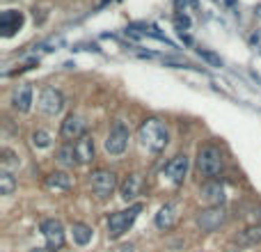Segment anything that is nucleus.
Segmentation results:
<instances>
[{"label": "nucleus", "instance_id": "f257e3e1", "mask_svg": "<svg viewBox=\"0 0 261 252\" xmlns=\"http://www.w3.org/2000/svg\"><path fill=\"white\" fill-rule=\"evenodd\" d=\"M138 140H140V144H142L144 149H149L151 154H161L163 149L167 147V142H170V131H167V126L163 124L161 119L149 117L140 124Z\"/></svg>", "mask_w": 261, "mask_h": 252}, {"label": "nucleus", "instance_id": "f03ea898", "mask_svg": "<svg viewBox=\"0 0 261 252\" xmlns=\"http://www.w3.org/2000/svg\"><path fill=\"white\" fill-rule=\"evenodd\" d=\"M225 167V158H222V152L216 147V144H204L197 152V172L206 179H216L218 174Z\"/></svg>", "mask_w": 261, "mask_h": 252}, {"label": "nucleus", "instance_id": "7ed1b4c3", "mask_svg": "<svg viewBox=\"0 0 261 252\" xmlns=\"http://www.w3.org/2000/svg\"><path fill=\"white\" fill-rule=\"evenodd\" d=\"M142 211V204H133L128 209H122V211H115L113 216L108 218V236L110 239H119L124 232H128V227L135 222V218Z\"/></svg>", "mask_w": 261, "mask_h": 252}, {"label": "nucleus", "instance_id": "20e7f679", "mask_svg": "<svg viewBox=\"0 0 261 252\" xmlns=\"http://www.w3.org/2000/svg\"><path fill=\"white\" fill-rule=\"evenodd\" d=\"M90 186H92V190H94L96 197L108 199L110 195L117 190V186H119L117 172L106 170V167H99V170H94L90 174Z\"/></svg>", "mask_w": 261, "mask_h": 252}, {"label": "nucleus", "instance_id": "39448f33", "mask_svg": "<svg viewBox=\"0 0 261 252\" xmlns=\"http://www.w3.org/2000/svg\"><path fill=\"white\" fill-rule=\"evenodd\" d=\"M128 129L124 126L122 122H115L113 129H110L108 138H106V152L110 154V156H122L124 152H126L128 147Z\"/></svg>", "mask_w": 261, "mask_h": 252}, {"label": "nucleus", "instance_id": "423d86ee", "mask_svg": "<svg viewBox=\"0 0 261 252\" xmlns=\"http://www.w3.org/2000/svg\"><path fill=\"white\" fill-rule=\"evenodd\" d=\"M64 108V94L58 90V87H44L39 94V110L44 115H50V117H55V115H60Z\"/></svg>", "mask_w": 261, "mask_h": 252}, {"label": "nucleus", "instance_id": "0eeeda50", "mask_svg": "<svg viewBox=\"0 0 261 252\" xmlns=\"http://www.w3.org/2000/svg\"><path fill=\"white\" fill-rule=\"evenodd\" d=\"M227 222V211L225 207H208L199 211L197 216V227L202 232H216Z\"/></svg>", "mask_w": 261, "mask_h": 252}, {"label": "nucleus", "instance_id": "6e6552de", "mask_svg": "<svg viewBox=\"0 0 261 252\" xmlns=\"http://www.w3.org/2000/svg\"><path fill=\"white\" fill-rule=\"evenodd\" d=\"M41 234H44L48 250H60L64 245V227L55 218H48V220L41 222Z\"/></svg>", "mask_w": 261, "mask_h": 252}, {"label": "nucleus", "instance_id": "1a4fd4ad", "mask_svg": "<svg viewBox=\"0 0 261 252\" xmlns=\"http://www.w3.org/2000/svg\"><path fill=\"white\" fill-rule=\"evenodd\" d=\"M188 165H190L188 156H186V154H176L174 158H170V161L165 163L163 177H167L172 184H181V181L186 179V174H188Z\"/></svg>", "mask_w": 261, "mask_h": 252}, {"label": "nucleus", "instance_id": "9d476101", "mask_svg": "<svg viewBox=\"0 0 261 252\" xmlns=\"http://www.w3.org/2000/svg\"><path fill=\"white\" fill-rule=\"evenodd\" d=\"M64 140H81L83 135H87V122L81 117V115H67L62 122V129H60Z\"/></svg>", "mask_w": 261, "mask_h": 252}, {"label": "nucleus", "instance_id": "9b49d317", "mask_svg": "<svg viewBox=\"0 0 261 252\" xmlns=\"http://www.w3.org/2000/svg\"><path fill=\"white\" fill-rule=\"evenodd\" d=\"M199 195H202V199L208 204V207H222V204H225V197H227L225 186L216 179H208L206 184L199 188Z\"/></svg>", "mask_w": 261, "mask_h": 252}, {"label": "nucleus", "instance_id": "f8f14e48", "mask_svg": "<svg viewBox=\"0 0 261 252\" xmlns=\"http://www.w3.org/2000/svg\"><path fill=\"white\" fill-rule=\"evenodd\" d=\"M12 106L18 113H28V110H30V106H32V85L30 83H21V85L14 87Z\"/></svg>", "mask_w": 261, "mask_h": 252}, {"label": "nucleus", "instance_id": "ddd939ff", "mask_svg": "<svg viewBox=\"0 0 261 252\" xmlns=\"http://www.w3.org/2000/svg\"><path fill=\"white\" fill-rule=\"evenodd\" d=\"M23 26V14L16 12V9H7L0 16V30H3V37H14Z\"/></svg>", "mask_w": 261, "mask_h": 252}, {"label": "nucleus", "instance_id": "4468645a", "mask_svg": "<svg viewBox=\"0 0 261 252\" xmlns=\"http://www.w3.org/2000/svg\"><path fill=\"white\" fill-rule=\"evenodd\" d=\"M142 186H144L142 174H138V172L128 174L126 179H124V184H122V199H126V202L135 199L140 193H142Z\"/></svg>", "mask_w": 261, "mask_h": 252}, {"label": "nucleus", "instance_id": "2eb2a0df", "mask_svg": "<svg viewBox=\"0 0 261 252\" xmlns=\"http://www.w3.org/2000/svg\"><path fill=\"white\" fill-rule=\"evenodd\" d=\"M73 149H76V158L78 163H92L94 161V140H92V135H83L81 140H76L73 142Z\"/></svg>", "mask_w": 261, "mask_h": 252}, {"label": "nucleus", "instance_id": "dca6fc26", "mask_svg": "<svg viewBox=\"0 0 261 252\" xmlns=\"http://www.w3.org/2000/svg\"><path fill=\"white\" fill-rule=\"evenodd\" d=\"M176 218H179V213H176V204L167 202L165 207H161V211L156 213V227L158 230H172L174 222H176Z\"/></svg>", "mask_w": 261, "mask_h": 252}, {"label": "nucleus", "instance_id": "f3484780", "mask_svg": "<svg viewBox=\"0 0 261 252\" xmlns=\"http://www.w3.org/2000/svg\"><path fill=\"white\" fill-rule=\"evenodd\" d=\"M46 186H48L50 190H69L73 186V177L64 170L50 172V174L46 177Z\"/></svg>", "mask_w": 261, "mask_h": 252}, {"label": "nucleus", "instance_id": "a211bd4d", "mask_svg": "<svg viewBox=\"0 0 261 252\" xmlns=\"http://www.w3.org/2000/svg\"><path fill=\"white\" fill-rule=\"evenodd\" d=\"M55 158H58V163H60L62 167H73V165L78 163L76 149H73V144H69V142L64 144V147L58 149V156H55Z\"/></svg>", "mask_w": 261, "mask_h": 252}, {"label": "nucleus", "instance_id": "6ab92c4d", "mask_svg": "<svg viewBox=\"0 0 261 252\" xmlns=\"http://www.w3.org/2000/svg\"><path fill=\"white\" fill-rule=\"evenodd\" d=\"M71 232H73V241L78 245H87L92 241V227H87L85 222H73Z\"/></svg>", "mask_w": 261, "mask_h": 252}, {"label": "nucleus", "instance_id": "aec40b11", "mask_svg": "<svg viewBox=\"0 0 261 252\" xmlns=\"http://www.w3.org/2000/svg\"><path fill=\"white\" fill-rule=\"evenodd\" d=\"M16 188V179H14L12 172H0V193L3 195H12Z\"/></svg>", "mask_w": 261, "mask_h": 252}, {"label": "nucleus", "instance_id": "412c9836", "mask_svg": "<svg viewBox=\"0 0 261 252\" xmlns=\"http://www.w3.org/2000/svg\"><path fill=\"white\" fill-rule=\"evenodd\" d=\"M50 133L48 131H35L32 133V144H35L37 149H46V147H50Z\"/></svg>", "mask_w": 261, "mask_h": 252}, {"label": "nucleus", "instance_id": "4be33fe9", "mask_svg": "<svg viewBox=\"0 0 261 252\" xmlns=\"http://www.w3.org/2000/svg\"><path fill=\"white\" fill-rule=\"evenodd\" d=\"M259 239H261V230H259V227H250V230H245L243 234L239 236V241H241V243H245V245L257 243Z\"/></svg>", "mask_w": 261, "mask_h": 252}, {"label": "nucleus", "instance_id": "5701e85b", "mask_svg": "<svg viewBox=\"0 0 261 252\" xmlns=\"http://www.w3.org/2000/svg\"><path fill=\"white\" fill-rule=\"evenodd\" d=\"M16 165H18V158L14 156L9 149H3V170L5 172H12Z\"/></svg>", "mask_w": 261, "mask_h": 252}, {"label": "nucleus", "instance_id": "b1692460", "mask_svg": "<svg viewBox=\"0 0 261 252\" xmlns=\"http://www.w3.org/2000/svg\"><path fill=\"white\" fill-rule=\"evenodd\" d=\"M190 28V18L186 16V14H176V30L181 32V35H184L186 30H188Z\"/></svg>", "mask_w": 261, "mask_h": 252}, {"label": "nucleus", "instance_id": "393cba45", "mask_svg": "<svg viewBox=\"0 0 261 252\" xmlns=\"http://www.w3.org/2000/svg\"><path fill=\"white\" fill-rule=\"evenodd\" d=\"M199 55H202L204 60H206L208 64H213V67H222V60L218 58V55H213V53H208V51H202L199 48Z\"/></svg>", "mask_w": 261, "mask_h": 252}, {"label": "nucleus", "instance_id": "a878e982", "mask_svg": "<svg viewBox=\"0 0 261 252\" xmlns=\"http://www.w3.org/2000/svg\"><path fill=\"white\" fill-rule=\"evenodd\" d=\"M225 3L229 5V7H234V5H236V0H225Z\"/></svg>", "mask_w": 261, "mask_h": 252}]
</instances>
